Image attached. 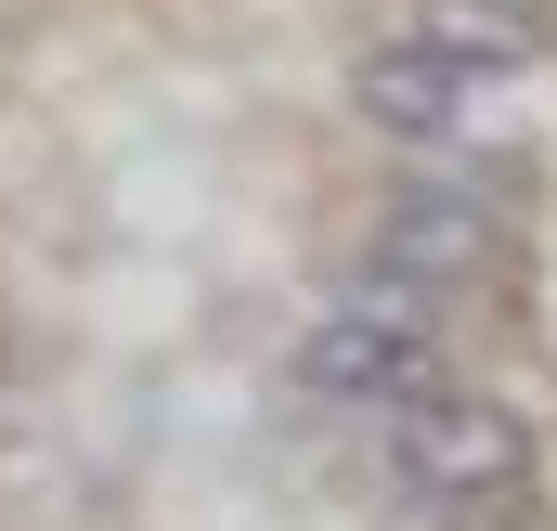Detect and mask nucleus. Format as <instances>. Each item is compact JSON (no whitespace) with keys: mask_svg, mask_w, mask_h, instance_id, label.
Here are the masks:
<instances>
[{"mask_svg":"<svg viewBox=\"0 0 557 531\" xmlns=\"http://www.w3.org/2000/svg\"><path fill=\"white\" fill-rule=\"evenodd\" d=\"M298 390L324 402V415H389V402L441 390V350H428L416 311H376V298H350V311H324L311 337H298Z\"/></svg>","mask_w":557,"mask_h":531,"instance_id":"obj_2","label":"nucleus"},{"mask_svg":"<svg viewBox=\"0 0 557 531\" xmlns=\"http://www.w3.org/2000/svg\"><path fill=\"white\" fill-rule=\"evenodd\" d=\"M467 531H506V519H493V506H467Z\"/></svg>","mask_w":557,"mask_h":531,"instance_id":"obj_6","label":"nucleus"},{"mask_svg":"<svg viewBox=\"0 0 557 531\" xmlns=\"http://www.w3.org/2000/svg\"><path fill=\"white\" fill-rule=\"evenodd\" d=\"M480 272H493V208H480V195H389L363 298H376V311H416V298H454V285H480Z\"/></svg>","mask_w":557,"mask_h":531,"instance_id":"obj_3","label":"nucleus"},{"mask_svg":"<svg viewBox=\"0 0 557 531\" xmlns=\"http://www.w3.org/2000/svg\"><path fill=\"white\" fill-rule=\"evenodd\" d=\"M416 39H441V52H454L467 78H519V65L545 52V26H519V13H493V0H441Z\"/></svg>","mask_w":557,"mask_h":531,"instance_id":"obj_5","label":"nucleus"},{"mask_svg":"<svg viewBox=\"0 0 557 531\" xmlns=\"http://www.w3.org/2000/svg\"><path fill=\"white\" fill-rule=\"evenodd\" d=\"M350 104H363V131H389V143H441V131H467L480 78H467L441 39H376V52L350 65Z\"/></svg>","mask_w":557,"mask_h":531,"instance_id":"obj_4","label":"nucleus"},{"mask_svg":"<svg viewBox=\"0 0 557 531\" xmlns=\"http://www.w3.org/2000/svg\"><path fill=\"white\" fill-rule=\"evenodd\" d=\"M389 454H403V480H416L428 506H519L532 493V428L506 415V402H480V390H416V402H389Z\"/></svg>","mask_w":557,"mask_h":531,"instance_id":"obj_1","label":"nucleus"}]
</instances>
